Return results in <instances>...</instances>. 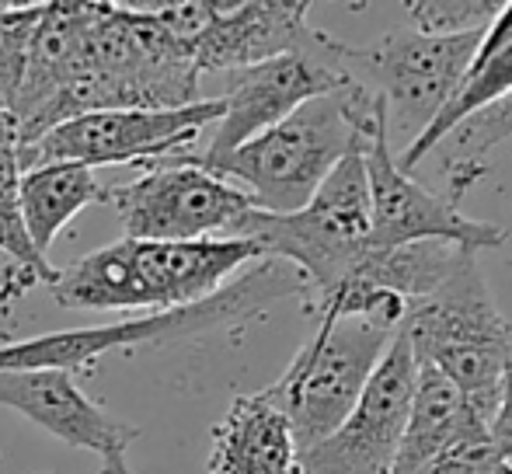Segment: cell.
<instances>
[{"mask_svg":"<svg viewBox=\"0 0 512 474\" xmlns=\"http://www.w3.org/2000/svg\"><path fill=\"white\" fill-rule=\"evenodd\" d=\"M488 419L432 366L418 363L415 398L391 474H425L467 447L488 443Z\"/></svg>","mask_w":512,"mask_h":474,"instance_id":"obj_16","label":"cell"},{"mask_svg":"<svg viewBox=\"0 0 512 474\" xmlns=\"http://www.w3.org/2000/svg\"><path fill=\"white\" fill-rule=\"evenodd\" d=\"M18 154H21L18 129H14L7 112H0V251L11 258V265L4 269V279H0V307L18 304V300L39 283L53 286L56 276H60V272L46 262V255L35 251L32 237L25 231V220H21Z\"/></svg>","mask_w":512,"mask_h":474,"instance_id":"obj_19","label":"cell"},{"mask_svg":"<svg viewBox=\"0 0 512 474\" xmlns=\"http://www.w3.org/2000/svg\"><path fill=\"white\" fill-rule=\"evenodd\" d=\"M42 7L46 4H0V105L4 112L25 81Z\"/></svg>","mask_w":512,"mask_h":474,"instance_id":"obj_22","label":"cell"},{"mask_svg":"<svg viewBox=\"0 0 512 474\" xmlns=\"http://www.w3.org/2000/svg\"><path fill=\"white\" fill-rule=\"evenodd\" d=\"M502 98H512V4H502L495 21L485 28L478 42V53H474L471 67H467L464 81L457 84L453 98L446 102V109L432 119V126L411 143L408 150L398 154V168L408 171L418 168L425 161V154L432 150V143L446 133L450 126H457L464 116L485 109L492 102H502Z\"/></svg>","mask_w":512,"mask_h":474,"instance_id":"obj_18","label":"cell"},{"mask_svg":"<svg viewBox=\"0 0 512 474\" xmlns=\"http://www.w3.org/2000/svg\"><path fill=\"white\" fill-rule=\"evenodd\" d=\"M206 474H304V464L283 415L262 394H241L213 426Z\"/></svg>","mask_w":512,"mask_h":474,"instance_id":"obj_17","label":"cell"},{"mask_svg":"<svg viewBox=\"0 0 512 474\" xmlns=\"http://www.w3.org/2000/svg\"><path fill=\"white\" fill-rule=\"evenodd\" d=\"M317 28L310 25V4L297 0H244L213 4L206 28L189 42L199 74H234L272 56L310 46Z\"/></svg>","mask_w":512,"mask_h":474,"instance_id":"obj_15","label":"cell"},{"mask_svg":"<svg viewBox=\"0 0 512 474\" xmlns=\"http://www.w3.org/2000/svg\"><path fill=\"white\" fill-rule=\"evenodd\" d=\"M488 433H492V443L499 450V457L512 468V370L502 384L499 405H495L492 419H488Z\"/></svg>","mask_w":512,"mask_h":474,"instance_id":"obj_24","label":"cell"},{"mask_svg":"<svg viewBox=\"0 0 512 474\" xmlns=\"http://www.w3.org/2000/svg\"><path fill=\"white\" fill-rule=\"evenodd\" d=\"M286 297L304 300V279L283 262L258 258L248 272L234 276L220 293H213L203 304L182 307V311L161 314H133V318L108 321L95 328H67V332H49L39 339L11 342L0 346V373L11 370H81L105 353L119 349H143V346H168V342L196 339L213 328H230L251 321L265 307L279 304Z\"/></svg>","mask_w":512,"mask_h":474,"instance_id":"obj_4","label":"cell"},{"mask_svg":"<svg viewBox=\"0 0 512 474\" xmlns=\"http://www.w3.org/2000/svg\"><path fill=\"white\" fill-rule=\"evenodd\" d=\"M384 119V102L352 77L349 84L310 98L293 116L258 133L230 157H223L213 175L251 199L262 213H297L310 203L324 178L363 147L373 126Z\"/></svg>","mask_w":512,"mask_h":474,"instance_id":"obj_2","label":"cell"},{"mask_svg":"<svg viewBox=\"0 0 512 474\" xmlns=\"http://www.w3.org/2000/svg\"><path fill=\"white\" fill-rule=\"evenodd\" d=\"M0 408L25 415L67 447L95 450L102 457V471L126 461L129 443L140 440V429L108 415L74 384V373L67 370L0 373Z\"/></svg>","mask_w":512,"mask_h":474,"instance_id":"obj_14","label":"cell"},{"mask_svg":"<svg viewBox=\"0 0 512 474\" xmlns=\"http://www.w3.org/2000/svg\"><path fill=\"white\" fill-rule=\"evenodd\" d=\"M485 32L432 39L418 32H387L373 46H349V70L384 102L394 157L408 150L446 109L471 67Z\"/></svg>","mask_w":512,"mask_h":474,"instance_id":"obj_8","label":"cell"},{"mask_svg":"<svg viewBox=\"0 0 512 474\" xmlns=\"http://www.w3.org/2000/svg\"><path fill=\"white\" fill-rule=\"evenodd\" d=\"M234 237L251 241L262 258L290 265L304 279V307L314 314L370 251V185L363 147L352 150L297 213L276 217L251 210Z\"/></svg>","mask_w":512,"mask_h":474,"instance_id":"obj_6","label":"cell"},{"mask_svg":"<svg viewBox=\"0 0 512 474\" xmlns=\"http://www.w3.org/2000/svg\"><path fill=\"white\" fill-rule=\"evenodd\" d=\"M105 185H98L95 171L81 164H39L21 171L18 203L25 231L32 237L35 251L46 255L56 234L91 203H102Z\"/></svg>","mask_w":512,"mask_h":474,"instance_id":"obj_20","label":"cell"},{"mask_svg":"<svg viewBox=\"0 0 512 474\" xmlns=\"http://www.w3.org/2000/svg\"><path fill=\"white\" fill-rule=\"evenodd\" d=\"M0 112H4V105H0Z\"/></svg>","mask_w":512,"mask_h":474,"instance_id":"obj_26","label":"cell"},{"mask_svg":"<svg viewBox=\"0 0 512 474\" xmlns=\"http://www.w3.org/2000/svg\"><path fill=\"white\" fill-rule=\"evenodd\" d=\"M415 377V349L398 328L342 426L300 454L304 474H391L415 398Z\"/></svg>","mask_w":512,"mask_h":474,"instance_id":"obj_12","label":"cell"},{"mask_svg":"<svg viewBox=\"0 0 512 474\" xmlns=\"http://www.w3.org/2000/svg\"><path fill=\"white\" fill-rule=\"evenodd\" d=\"M349 81V46L331 39L328 32H317L310 46L297 49V53H283L255 63V67L234 70V74H227V91L220 95L223 116L216 122L203 154L192 157L206 171H213L223 157H230L258 133L293 116L310 98L328 95Z\"/></svg>","mask_w":512,"mask_h":474,"instance_id":"obj_10","label":"cell"},{"mask_svg":"<svg viewBox=\"0 0 512 474\" xmlns=\"http://www.w3.org/2000/svg\"><path fill=\"white\" fill-rule=\"evenodd\" d=\"M102 474H133V471L126 468V461H119V464H112V468H105Z\"/></svg>","mask_w":512,"mask_h":474,"instance_id":"obj_25","label":"cell"},{"mask_svg":"<svg viewBox=\"0 0 512 474\" xmlns=\"http://www.w3.org/2000/svg\"><path fill=\"white\" fill-rule=\"evenodd\" d=\"M366 185H370V248H398L415 241H450L460 248H499L506 231L499 224L464 217L446 196H436L422 182L398 168L387 116L363 140Z\"/></svg>","mask_w":512,"mask_h":474,"instance_id":"obj_13","label":"cell"},{"mask_svg":"<svg viewBox=\"0 0 512 474\" xmlns=\"http://www.w3.org/2000/svg\"><path fill=\"white\" fill-rule=\"evenodd\" d=\"M102 203L115 210L133 241H203L234 237L255 206L237 185L206 171L192 154L154 161L140 178L105 189Z\"/></svg>","mask_w":512,"mask_h":474,"instance_id":"obj_9","label":"cell"},{"mask_svg":"<svg viewBox=\"0 0 512 474\" xmlns=\"http://www.w3.org/2000/svg\"><path fill=\"white\" fill-rule=\"evenodd\" d=\"M391 339L394 332L363 318L317 314V332L300 346L283 377L258 391L286 419L300 454L342 426Z\"/></svg>","mask_w":512,"mask_h":474,"instance_id":"obj_7","label":"cell"},{"mask_svg":"<svg viewBox=\"0 0 512 474\" xmlns=\"http://www.w3.org/2000/svg\"><path fill=\"white\" fill-rule=\"evenodd\" d=\"M405 7L411 32L432 35V39H453V35L485 32L502 4H495V0H411Z\"/></svg>","mask_w":512,"mask_h":474,"instance_id":"obj_23","label":"cell"},{"mask_svg":"<svg viewBox=\"0 0 512 474\" xmlns=\"http://www.w3.org/2000/svg\"><path fill=\"white\" fill-rule=\"evenodd\" d=\"M258 248L241 237H203V241H133L84 255L56 276L53 300L74 311H136L161 314L203 304L220 293L244 265L258 262Z\"/></svg>","mask_w":512,"mask_h":474,"instance_id":"obj_1","label":"cell"},{"mask_svg":"<svg viewBox=\"0 0 512 474\" xmlns=\"http://www.w3.org/2000/svg\"><path fill=\"white\" fill-rule=\"evenodd\" d=\"M199 81L203 74L189 46L157 21L154 7L95 0L74 88L60 105V126L84 112L185 109L203 102Z\"/></svg>","mask_w":512,"mask_h":474,"instance_id":"obj_3","label":"cell"},{"mask_svg":"<svg viewBox=\"0 0 512 474\" xmlns=\"http://www.w3.org/2000/svg\"><path fill=\"white\" fill-rule=\"evenodd\" d=\"M223 116L220 98H203L185 109H119V112H84V116L49 129L46 136L21 147V171L39 164H140L164 157L192 154L206 126H216Z\"/></svg>","mask_w":512,"mask_h":474,"instance_id":"obj_11","label":"cell"},{"mask_svg":"<svg viewBox=\"0 0 512 474\" xmlns=\"http://www.w3.org/2000/svg\"><path fill=\"white\" fill-rule=\"evenodd\" d=\"M401 332L418 363L443 373L485 419H492L512 370V325L495 304L478 251H467L429 297L408 307Z\"/></svg>","mask_w":512,"mask_h":474,"instance_id":"obj_5","label":"cell"},{"mask_svg":"<svg viewBox=\"0 0 512 474\" xmlns=\"http://www.w3.org/2000/svg\"><path fill=\"white\" fill-rule=\"evenodd\" d=\"M512 140V98H502V102H492L485 109L471 112L450 126L432 150L425 154V161H439L446 182H450V203L457 206L460 196L474 189V182L488 175V157L499 143Z\"/></svg>","mask_w":512,"mask_h":474,"instance_id":"obj_21","label":"cell"}]
</instances>
